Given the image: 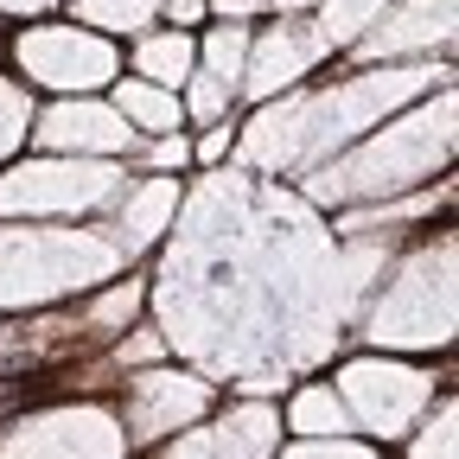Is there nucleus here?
<instances>
[{
  "label": "nucleus",
  "instance_id": "nucleus-1",
  "mask_svg": "<svg viewBox=\"0 0 459 459\" xmlns=\"http://www.w3.org/2000/svg\"><path fill=\"white\" fill-rule=\"evenodd\" d=\"M453 153H459V90L446 83V90L409 102L402 115H389L383 128H370L364 141L332 153L325 166H313L294 186L313 211L338 217V211L409 198L434 179H453Z\"/></svg>",
  "mask_w": 459,
  "mask_h": 459
},
{
  "label": "nucleus",
  "instance_id": "nucleus-2",
  "mask_svg": "<svg viewBox=\"0 0 459 459\" xmlns=\"http://www.w3.org/2000/svg\"><path fill=\"white\" fill-rule=\"evenodd\" d=\"M459 237L453 223L428 230V237L389 249L377 268V287L358 313V351H389V358H453V332H459Z\"/></svg>",
  "mask_w": 459,
  "mask_h": 459
},
{
  "label": "nucleus",
  "instance_id": "nucleus-3",
  "mask_svg": "<svg viewBox=\"0 0 459 459\" xmlns=\"http://www.w3.org/2000/svg\"><path fill=\"white\" fill-rule=\"evenodd\" d=\"M122 268L102 223H0V319L71 307Z\"/></svg>",
  "mask_w": 459,
  "mask_h": 459
},
{
  "label": "nucleus",
  "instance_id": "nucleus-4",
  "mask_svg": "<svg viewBox=\"0 0 459 459\" xmlns=\"http://www.w3.org/2000/svg\"><path fill=\"white\" fill-rule=\"evenodd\" d=\"M344 402V421H351L358 440L395 453L421 428V415L440 395H453V358H389V351H344L325 377Z\"/></svg>",
  "mask_w": 459,
  "mask_h": 459
},
{
  "label": "nucleus",
  "instance_id": "nucleus-5",
  "mask_svg": "<svg viewBox=\"0 0 459 459\" xmlns=\"http://www.w3.org/2000/svg\"><path fill=\"white\" fill-rule=\"evenodd\" d=\"M0 71L20 77L39 102H65V96H108L122 77V45L51 13V20H26L7 26V57Z\"/></svg>",
  "mask_w": 459,
  "mask_h": 459
},
{
  "label": "nucleus",
  "instance_id": "nucleus-6",
  "mask_svg": "<svg viewBox=\"0 0 459 459\" xmlns=\"http://www.w3.org/2000/svg\"><path fill=\"white\" fill-rule=\"evenodd\" d=\"M128 166L108 160H57V153H20L0 166V223H102Z\"/></svg>",
  "mask_w": 459,
  "mask_h": 459
},
{
  "label": "nucleus",
  "instance_id": "nucleus-7",
  "mask_svg": "<svg viewBox=\"0 0 459 459\" xmlns=\"http://www.w3.org/2000/svg\"><path fill=\"white\" fill-rule=\"evenodd\" d=\"M0 459H134L108 395H26L0 415Z\"/></svg>",
  "mask_w": 459,
  "mask_h": 459
},
{
  "label": "nucleus",
  "instance_id": "nucleus-8",
  "mask_svg": "<svg viewBox=\"0 0 459 459\" xmlns=\"http://www.w3.org/2000/svg\"><path fill=\"white\" fill-rule=\"evenodd\" d=\"M115 421L128 434V453H153L166 440H179L186 428H198L217 402H223V383L198 364H179V358H160L147 370H128L115 383Z\"/></svg>",
  "mask_w": 459,
  "mask_h": 459
},
{
  "label": "nucleus",
  "instance_id": "nucleus-9",
  "mask_svg": "<svg viewBox=\"0 0 459 459\" xmlns=\"http://www.w3.org/2000/svg\"><path fill=\"white\" fill-rule=\"evenodd\" d=\"M281 409H274V395H230L217 402V409L186 428L179 440H166L141 459H274L281 453Z\"/></svg>",
  "mask_w": 459,
  "mask_h": 459
},
{
  "label": "nucleus",
  "instance_id": "nucleus-10",
  "mask_svg": "<svg viewBox=\"0 0 459 459\" xmlns=\"http://www.w3.org/2000/svg\"><path fill=\"white\" fill-rule=\"evenodd\" d=\"M459 0H389L383 20L338 65H453Z\"/></svg>",
  "mask_w": 459,
  "mask_h": 459
},
{
  "label": "nucleus",
  "instance_id": "nucleus-11",
  "mask_svg": "<svg viewBox=\"0 0 459 459\" xmlns=\"http://www.w3.org/2000/svg\"><path fill=\"white\" fill-rule=\"evenodd\" d=\"M325 71H332V51L319 45L313 20H262L249 32V57H243V108L307 90Z\"/></svg>",
  "mask_w": 459,
  "mask_h": 459
},
{
  "label": "nucleus",
  "instance_id": "nucleus-12",
  "mask_svg": "<svg viewBox=\"0 0 459 459\" xmlns=\"http://www.w3.org/2000/svg\"><path fill=\"white\" fill-rule=\"evenodd\" d=\"M32 153H57V160H108L122 166L134 134L115 115L108 96H65V102H39L32 108Z\"/></svg>",
  "mask_w": 459,
  "mask_h": 459
},
{
  "label": "nucleus",
  "instance_id": "nucleus-13",
  "mask_svg": "<svg viewBox=\"0 0 459 459\" xmlns=\"http://www.w3.org/2000/svg\"><path fill=\"white\" fill-rule=\"evenodd\" d=\"M179 211H186V179H141V172H128L115 204L102 211V237L115 243V255L128 268H147V255L172 243Z\"/></svg>",
  "mask_w": 459,
  "mask_h": 459
},
{
  "label": "nucleus",
  "instance_id": "nucleus-14",
  "mask_svg": "<svg viewBox=\"0 0 459 459\" xmlns=\"http://www.w3.org/2000/svg\"><path fill=\"white\" fill-rule=\"evenodd\" d=\"M453 223V179H434L409 198H383V204H358V211H338L332 217V237L338 243H370V249H402L428 237V230Z\"/></svg>",
  "mask_w": 459,
  "mask_h": 459
},
{
  "label": "nucleus",
  "instance_id": "nucleus-15",
  "mask_svg": "<svg viewBox=\"0 0 459 459\" xmlns=\"http://www.w3.org/2000/svg\"><path fill=\"white\" fill-rule=\"evenodd\" d=\"M192 71H198V32L153 26V32L122 45V77H141V83H160V90H186Z\"/></svg>",
  "mask_w": 459,
  "mask_h": 459
},
{
  "label": "nucleus",
  "instance_id": "nucleus-16",
  "mask_svg": "<svg viewBox=\"0 0 459 459\" xmlns=\"http://www.w3.org/2000/svg\"><path fill=\"white\" fill-rule=\"evenodd\" d=\"M281 434L287 440H332V434H351V421H344V402L325 377H307V383H287L281 389Z\"/></svg>",
  "mask_w": 459,
  "mask_h": 459
},
{
  "label": "nucleus",
  "instance_id": "nucleus-17",
  "mask_svg": "<svg viewBox=\"0 0 459 459\" xmlns=\"http://www.w3.org/2000/svg\"><path fill=\"white\" fill-rule=\"evenodd\" d=\"M108 102H115V115L128 122V134H134V141L186 134V108H179V90H160V83H141V77H115Z\"/></svg>",
  "mask_w": 459,
  "mask_h": 459
},
{
  "label": "nucleus",
  "instance_id": "nucleus-18",
  "mask_svg": "<svg viewBox=\"0 0 459 459\" xmlns=\"http://www.w3.org/2000/svg\"><path fill=\"white\" fill-rule=\"evenodd\" d=\"M65 20H77V26H90V32L115 39V45H128V39L160 26V0H65Z\"/></svg>",
  "mask_w": 459,
  "mask_h": 459
},
{
  "label": "nucleus",
  "instance_id": "nucleus-19",
  "mask_svg": "<svg viewBox=\"0 0 459 459\" xmlns=\"http://www.w3.org/2000/svg\"><path fill=\"white\" fill-rule=\"evenodd\" d=\"M383 7H389V0H319L307 20H313L319 45L332 51V65H338V57H351V45L383 20Z\"/></svg>",
  "mask_w": 459,
  "mask_h": 459
},
{
  "label": "nucleus",
  "instance_id": "nucleus-20",
  "mask_svg": "<svg viewBox=\"0 0 459 459\" xmlns=\"http://www.w3.org/2000/svg\"><path fill=\"white\" fill-rule=\"evenodd\" d=\"M249 32H255V26H217V20L198 32V71H204V77H217V83H230L237 96H243V57H249Z\"/></svg>",
  "mask_w": 459,
  "mask_h": 459
},
{
  "label": "nucleus",
  "instance_id": "nucleus-21",
  "mask_svg": "<svg viewBox=\"0 0 459 459\" xmlns=\"http://www.w3.org/2000/svg\"><path fill=\"white\" fill-rule=\"evenodd\" d=\"M453 434H459V402H453V395H440L434 409L421 415V428L402 440L389 459H459V440H453Z\"/></svg>",
  "mask_w": 459,
  "mask_h": 459
},
{
  "label": "nucleus",
  "instance_id": "nucleus-22",
  "mask_svg": "<svg viewBox=\"0 0 459 459\" xmlns=\"http://www.w3.org/2000/svg\"><path fill=\"white\" fill-rule=\"evenodd\" d=\"M32 108H39V96H32L20 77L0 71V166H13V160L26 153V141H32Z\"/></svg>",
  "mask_w": 459,
  "mask_h": 459
},
{
  "label": "nucleus",
  "instance_id": "nucleus-23",
  "mask_svg": "<svg viewBox=\"0 0 459 459\" xmlns=\"http://www.w3.org/2000/svg\"><path fill=\"white\" fill-rule=\"evenodd\" d=\"M128 172H141V179H192V134H160V141H134Z\"/></svg>",
  "mask_w": 459,
  "mask_h": 459
},
{
  "label": "nucleus",
  "instance_id": "nucleus-24",
  "mask_svg": "<svg viewBox=\"0 0 459 459\" xmlns=\"http://www.w3.org/2000/svg\"><path fill=\"white\" fill-rule=\"evenodd\" d=\"M274 459H389V453L358 434H332V440H281Z\"/></svg>",
  "mask_w": 459,
  "mask_h": 459
},
{
  "label": "nucleus",
  "instance_id": "nucleus-25",
  "mask_svg": "<svg viewBox=\"0 0 459 459\" xmlns=\"http://www.w3.org/2000/svg\"><path fill=\"white\" fill-rule=\"evenodd\" d=\"M217 26H262L274 13V0H204Z\"/></svg>",
  "mask_w": 459,
  "mask_h": 459
},
{
  "label": "nucleus",
  "instance_id": "nucleus-26",
  "mask_svg": "<svg viewBox=\"0 0 459 459\" xmlns=\"http://www.w3.org/2000/svg\"><path fill=\"white\" fill-rule=\"evenodd\" d=\"M160 26L204 32V26H211V7H204V0H160Z\"/></svg>",
  "mask_w": 459,
  "mask_h": 459
},
{
  "label": "nucleus",
  "instance_id": "nucleus-27",
  "mask_svg": "<svg viewBox=\"0 0 459 459\" xmlns=\"http://www.w3.org/2000/svg\"><path fill=\"white\" fill-rule=\"evenodd\" d=\"M65 13V0H0V26H26V20H51Z\"/></svg>",
  "mask_w": 459,
  "mask_h": 459
},
{
  "label": "nucleus",
  "instance_id": "nucleus-28",
  "mask_svg": "<svg viewBox=\"0 0 459 459\" xmlns=\"http://www.w3.org/2000/svg\"><path fill=\"white\" fill-rule=\"evenodd\" d=\"M313 7H319V0H274V13H268V20H307Z\"/></svg>",
  "mask_w": 459,
  "mask_h": 459
},
{
  "label": "nucleus",
  "instance_id": "nucleus-29",
  "mask_svg": "<svg viewBox=\"0 0 459 459\" xmlns=\"http://www.w3.org/2000/svg\"><path fill=\"white\" fill-rule=\"evenodd\" d=\"M0 57H7V26H0Z\"/></svg>",
  "mask_w": 459,
  "mask_h": 459
}]
</instances>
